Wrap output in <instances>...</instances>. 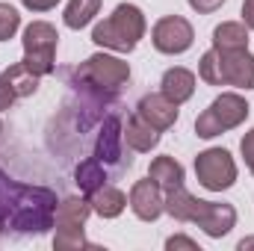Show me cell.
I'll return each mask as SVG.
<instances>
[{
	"label": "cell",
	"mask_w": 254,
	"mask_h": 251,
	"mask_svg": "<svg viewBox=\"0 0 254 251\" xmlns=\"http://www.w3.org/2000/svg\"><path fill=\"white\" fill-rule=\"evenodd\" d=\"M166 249H169V251H175V249L201 251V249H198V243H195V240H190V237H169V240H166Z\"/></svg>",
	"instance_id": "cell-25"
},
{
	"label": "cell",
	"mask_w": 254,
	"mask_h": 251,
	"mask_svg": "<svg viewBox=\"0 0 254 251\" xmlns=\"http://www.w3.org/2000/svg\"><path fill=\"white\" fill-rule=\"evenodd\" d=\"M0 133H3V122H0Z\"/></svg>",
	"instance_id": "cell-31"
},
{
	"label": "cell",
	"mask_w": 254,
	"mask_h": 251,
	"mask_svg": "<svg viewBox=\"0 0 254 251\" xmlns=\"http://www.w3.org/2000/svg\"><path fill=\"white\" fill-rule=\"evenodd\" d=\"M148 178L163 189H175L184 184V166L175 157H154L148 166Z\"/></svg>",
	"instance_id": "cell-19"
},
{
	"label": "cell",
	"mask_w": 254,
	"mask_h": 251,
	"mask_svg": "<svg viewBox=\"0 0 254 251\" xmlns=\"http://www.w3.org/2000/svg\"><path fill=\"white\" fill-rule=\"evenodd\" d=\"M89 204H92V213H98L101 219H116V216H122V213H125L127 195L119 187L104 184L98 192H92V195H89Z\"/></svg>",
	"instance_id": "cell-14"
},
{
	"label": "cell",
	"mask_w": 254,
	"mask_h": 251,
	"mask_svg": "<svg viewBox=\"0 0 254 251\" xmlns=\"http://www.w3.org/2000/svg\"><path fill=\"white\" fill-rule=\"evenodd\" d=\"M198 77L207 86L254 89V57L246 51H207L198 63Z\"/></svg>",
	"instance_id": "cell-1"
},
{
	"label": "cell",
	"mask_w": 254,
	"mask_h": 251,
	"mask_svg": "<svg viewBox=\"0 0 254 251\" xmlns=\"http://www.w3.org/2000/svg\"><path fill=\"white\" fill-rule=\"evenodd\" d=\"M21 3H24L30 12H51L60 0H21Z\"/></svg>",
	"instance_id": "cell-27"
},
{
	"label": "cell",
	"mask_w": 254,
	"mask_h": 251,
	"mask_svg": "<svg viewBox=\"0 0 254 251\" xmlns=\"http://www.w3.org/2000/svg\"><path fill=\"white\" fill-rule=\"evenodd\" d=\"M151 42H154V48H157L160 54L175 57V54H184V51L192 48L195 30H192V24L187 18H181V15H166V18H160V21L154 24Z\"/></svg>",
	"instance_id": "cell-8"
},
{
	"label": "cell",
	"mask_w": 254,
	"mask_h": 251,
	"mask_svg": "<svg viewBox=\"0 0 254 251\" xmlns=\"http://www.w3.org/2000/svg\"><path fill=\"white\" fill-rule=\"evenodd\" d=\"M243 24L249 30H254V0H246L243 3Z\"/></svg>",
	"instance_id": "cell-29"
},
{
	"label": "cell",
	"mask_w": 254,
	"mask_h": 251,
	"mask_svg": "<svg viewBox=\"0 0 254 251\" xmlns=\"http://www.w3.org/2000/svg\"><path fill=\"white\" fill-rule=\"evenodd\" d=\"M192 225H198L207 237L219 240L225 234H231V228L237 225V210L231 204H219V201H201L195 204V213H192Z\"/></svg>",
	"instance_id": "cell-9"
},
{
	"label": "cell",
	"mask_w": 254,
	"mask_h": 251,
	"mask_svg": "<svg viewBox=\"0 0 254 251\" xmlns=\"http://www.w3.org/2000/svg\"><path fill=\"white\" fill-rule=\"evenodd\" d=\"M24 60L30 71H36L39 77L45 74H54L57 71V42H60V33L54 24L48 21H33L27 30H24Z\"/></svg>",
	"instance_id": "cell-5"
},
{
	"label": "cell",
	"mask_w": 254,
	"mask_h": 251,
	"mask_svg": "<svg viewBox=\"0 0 254 251\" xmlns=\"http://www.w3.org/2000/svg\"><path fill=\"white\" fill-rule=\"evenodd\" d=\"M190 6L195 9V12H201V15H210V12L222 9V6H225V0H190Z\"/></svg>",
	"instance_id": "cell-26"
},
{
	"label": "cell",
	"mask_w": 254,
	"mask_h": 251,
	"mask_svg": "<svg viewBox=\"0 0 254 251\" xmlns=\"http://www.w3.org/2000/svg\"><path fill=\"white\" fill-rule=\"evenodd\" d=\"M125 142H127L130 151H139V154L154 151L157 142H160V130L151 127L145 119H139V116H130L127 125H125Z\"/></svg>",
	"instance_id": "cell-13"
},
{
	"label": "cell",
	"mask_w": 254,
	"mask_h": 251,
	"mask_svg": "<svg viewBox=\"0 0 254 251\" xmlns=\"http://www.w3.org/2000/svg\"><path fill=\"white\" fill-rule=\"evenodd\" d=\"M142 36H145V15L133 3H119L113 9V15H107L92 30V42L95 45L119 51V54H130L139 45Z\"/></svg>",
	"instance_id": "cell-2"
},
{
	"label": "cell",
	"mask_w": 254,
	"mask_h": 251,
	"mask_svg": "<svg viewBox=\"0 0 254 251\" xmlns=\"http://www.w3.org/2000/svg\"><path fill=\"white\" fill-rule=\"evenodd\" d=\"M12 104H15V95H12V89L6 86V80L0 77V113H3V110H9Z\"/></svg>",
	"instance_id": "cell-28"
},
{
	"label": "cell",
	"mask_w": 254,
	"mask_h": 251,
	"mask_svg": "<svg viewBox=\"0 0 254 251\" xmlns=\"http://www.w3.org/2000/svg\"><path fill=\"white\" fill-rule=\"evenodd\" d=\"M74 184H77L80 192L89 198L92 192H98V189L107 184V166H104L98 157H86V160H80V166L74 169Z\"/></svg>",
	"instance_id": "cell-16"
},
{
	"label": "cell",
	"mask_w": 254,
	"mask_h": 251,
	"mask_svg": "<svg viewBox=\"0 0 254 251\" xmlns=\"http://www.w3.org/2000/svg\"><path fill=\"white\" fill-rule=\"evenodd\" d=\"M89 213H92V204H89V198H63L60 204H57V213H54V228L60 231V228H83L86 225V219H89Z\"/></svg>",
	"instance_id": "cell-15"
},
{
	"label": "cell",
	"mask_w": 254,
	"mask_h": 251,
	"mask_svg": "<svg viewBox=\"0 0 254 251\" xmlns=\"http://www.w3.org/2000/svg\"><path fill=\"white\" fill-rule=\"evenodd\" d=\"M160 92L172 101V104H187L195 95V74L190 68H169L160 80Z\"/></svg>",
	"instance_id": "cell-12"
},
{
	"label": "cell",
	"mask_w": 254,
	"mask_h": 251,
	"mask_svg": "<svg viewBox=\"0 0 254 251\" xmlns=\"http://www.w3.org/2000/svg\"><path fill=\"white\" fill-rule=\"evenodd\" d=\"M195 204H198V198H195L192 192H187V187L181 184V187H175V189H166L163 213H169V216L178 219V222H192Z\"/></svg>",
	"instance_id": "cell-20"
},
{
	"label": "cell",
	"mask_w": 254,
	"mask_h": 251,
	"mask_svg": "<svg viewBox=\"0 0 254 251\" xmlns=\"http://www.w3.org/2000/svg\"><path fill=\"white\" fill-rule=\"evenodd\" d=\"M54 249L57 251H77V249H89V240L83 234V228H60L54 237Z\"/></svg>",
	"instance_id": "cell-22"
},
{
	"label": "cell",
	"mask_w": 254,
	"mask_h": 251,
	"mask_svg": "<svg viewBox=\"0 0 254 251\" xmlns=\"http://www.w3.org/2000/svg\"><path fill=\"white\" fill-rule=\"evenodd\" d=\"M65 77L77 80V86H83L89 92L116 95L130 80V65L119 57H110V54H92L86 63H80V68L65 71Z\"/></svg>",
	"instance_id": "cell-3"
},
{
	"label": "cell",
	"mask_w": 254,
	"mask_h": 251,
	"mask_svg": "<svg viewBox=\"0 0 254 251\" xmlns=\"http://www.w3.org/2000/svg\"><path fill=\"white\" fill-rule=\"evenodd\" d=\"M246 249H254V240H243L240 243V251H246Z\"/></svg>",
	"instance_id": "cell-30"
},
{
	"label": "cell",
	"mask_w": 254,
	"mask_h": 251,
	"mask_svg": "<svg viewBox=\"0 0 254 251\" xmlns=\"http://www.w3.org/2000/svg\"><path fill=\"white\" fill-rule=\"evenodd\" d=\"M213 48L219 51H246L249 48V27L243 21H225L213 30Z\"/></svg>",
	"instance_id": "cell-17"
},
{
	"label": "cell",
	"mask_w": 254,
	"mask_h": 251,
	"mask_svg": "<svg viewBox=\"0 0 254 251\" xmlns=\"http://www.w3.org/2000/svg\"><path fill=\"white\" fill-rule=\"evenodd\" d=\"M240 151H243V157H246V166H249V172L254 175V127L243 136V142H240Z\"/></svg>",
	"instance_id": "cell-24"
},
{
	"label": "cell",
	"mask_w": 254,
	"mask_h": 251,
	"mask_svg": "<svg viewBox=\"0 0 254 251\" xmlns=\"http://www.w3.org/2000/svg\"><path fill=\"white\" fill-rule=\"evenodd\" d=\"M249 113H252V107H249V101H246L243 95L225 92V95H219V98L195 119V133H198L201 139L222 136V133H228V130H234V127L243 125V122L249 119Z\"/></svg>",
	"instance_id": "cell-4"
},
{
	"label": "cell",
	"mask_w": 254,
	"mask_h": 251,
	"mask_svg": "<svg viewBox=\"0 0 254 251\" xmlns=\"http://www.w3.org/2000/svg\"><path fill=\"white\" fill-rule=\"evenodd\" d=\"M95 157L113 169V172H125L130 169L133 157L125 154V122L119 113H110L101 127H98V136H95Z\"/></svg>",
	"instance_id": "cell-6"
},
{
	"label": "cell",
	"mask_w": 254,
	"mask_h": 251,
	"mask_svg": "<svg viewBox=\"0 0 254 251\" xmlns=\"http://www.w3.org/2000/svg\"><path fill=\"white\" fill-rule=\"evenodd\" d=\"M0 77L6 80V86L12 89V95H15V98H30V95H36V92H39V74H36V71H30L24 63L9 65Z\"/></svg>",
	"instance_id": "cell-18"
},
{
	"label": "cell",
	"mask_w": 254,
	"mask_h": 251,
	"mask_svg": "<svg viewBox=\"0 0 254 251\" xmlns=\"http://www.w3.org/2000/svg\"><path fill=\"white\" fill-rule=\"evenodd\" d=\"M136 116L145 119L151 127H157V130L163 133V130L175 127V122H178V104H172L163 92L145 95V98L139 101V107H136Z\"/></svg>",
	"instance_id": "cell-11"
},
{
	"label": "cell",
	"mask_w": 254,
	"mask_h": 251,
	"mask_svg": "<svg viewBox=\"0 0 254 251\" xmlns=\"http://www.w3.org/2000/svg\"><path fill=\"white\" fill-rule=\"evenodd\" d=\"M195 178L210 192H222L237 184V163L225 148H207L195 157Z\"/></svg>",
	"instance_id": "cell-7"
},
{
	"label": "cell",
	"mask_w": 254,
	"mask_h": 251,
	"mask_svg": "<svg viewBox=\"0 0 254 251\" xmlns=\"http://www.w3.org/2000/svg\"><path fill=\"white\" fill-rule=\"evenodd\" d=\"M101 12V0H68L65 6V27L71 30H83L95 15Z\"/></svg>",
	"instance_id": "cell-21"
},
{
	"label": "cell",
	"mask_w": 254,
	"mask_h": 251,
	"mask_svg": "<svg viewBox=\"0 0 254 251\" xmlns=\"http://www.w3.org/2000/svg\"><path fill=\"white\" fill-rule=\"evenodd\" d=\"M163 201H166L163 187L154 184L151 178H148V181H136L133 189H130V198H127L133 216L142 219V222H157V219L163 216Z\"/></svg>",
	"instance_id": "cell-10"
},
{
	"label": "cell",
	"mask_w": 254,
	"mask_h": 251,
	"mask_svg": "<svg viewBox=\"0 0 254 251\" xmlns=\"http://www.w3.org/2000/svg\"><path fill=\"white\" fill-rule=\"evenodd\" d=\"M21 27V15L18 9H12L9 3H0V42H9Z\"/></svg>",
	"instance_id": "cell-23"
}]
</instances>
